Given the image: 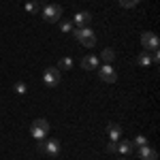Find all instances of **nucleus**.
Listing matches in <instances>:
<instances>
[{
  "instance_id": "aec40b11",
  "label": "nucleus",
  "mask_w": 160,
  "mask_h": 160,
  "mask_svg": "<svg viewBox=\"0 0 160 160\" xmlns=\"http://www.w3.org/2000/svg\"><path fill=\"white\" fill-rule=\"evenodd\" d=\"M15 92H17V94H26V83L24 81H17V83H15Z\"/></svg>"
},
{
  "instance_id": "4468645a",
  "label": "nucleus",
  "mask_w": 160,
  "mask_h": 160,
  "mask_svg": "<svg viewBox=\"0 0 160 160\" xmlns=\"http://www.w3.org/2000/svg\"><path fill=\"white\" fill-rule=\"evenodd\" d=\"M115 152H120V154H130V152H135V149H132V145H130V141H120Z\"/></svg>"
},
{
  "instance_id": "f03ea898",
  "label": "nucleus",
  "mask_w": 160,
  "mask_h": 160,
  "mask_svg": "<svg viewBox=\"0 0 160 160\" xmlns=\"http://www.w3.org/2000/svg\"><path fill=\"white\" fill-rule=\"evenodd\" d=\"M49 132V122L47 120H43V118H38L34 122L30 124V135L34 137V139H45Z\"/></svg>"
},
{
  "instance_id": "39448f33",
  "label": "nucleus",
  "mask_w": 160,
  "mask_h": 160,
  "mask_svg": "<svg viewBox=\"0 0 160 160\" xmlns=\"http://www.w3.org/2000/svg\"><path fill=\"white\" fill-rule=\"evenodd\" d=\"M98 77H100V81H105V83H115V81H118V75H115V71H113L111 64H102V66H100Z\"/></svg>"
},
{
  "instance_id": "f257e3e1",
  "label": "nucleus",
  "mask_w": 160,
  "mask_h": 160,
  "mask_svg": "<svg viewBox=\"0 0 160 160\" xmlns=\"http://www.w3.org/2000/svg\"><path fill=\"white\" fill-rule=\"evenodd\" d=\"M71 32H73V37L77 38L83 47H94V45H96V34H94L92 28L83 26V28H75V30H71Z\"/></svg>"
},
{
  "instance_id": "412c9836",
  "label": "nucleus",
  "mask_w": 160,
  "mask_h": 160,
  "mask_svg": "<svg viewBox=\"0 0 160 160\" xmlns=\"http://www.w3.org/2000/svg\"><path fill=\"white\" fill-rule=\"evenodd\" d=\"M115 149H118V141H111L107 145V152H115Z\"/></svg>"
},
{
  "instance_id": "4be33fe9",
  "label": "nucleus",
  "mask_w": 160,
  "mask_h": 160,
  "mask_svg": "<svg viewBox=\"0 0 160 160\" xmlns=\"http://www.w3.org/2000/svg\"><path fill=\"white\" fill-rule=\"evenodd\" d=\"M160 60V53H158V49H154L152 51V62H158Z\"/></svg>"
},
{
  "instance_id": "ddd939ff",
  "label": "nucleus",
  "mask_w": 160,
  "mask_h": 160,
  "mask_svg": "<svg viewBox=\"0 0 160 160\" xmlns=\"http://www.w3.org/2000/svg\"><path fill=\"white\" fill-rule=\"evenodd\" d=\"M137 62H139V66H152V56H149L148 51H143V53H139Z\"/></svg>"
},
{
  "instance_id": "9d476101",
  "label": "nucleus",
  "mask_w": 160,
  "mask_h": 160,
  "mask_svg": "<svg viewBox=\"0 0 160 160\" xmlns=\"http://www.w3.org/2000/svg\"><path fill=\"white\" fill-rule=\"evenodd\" d=\"M98 64H100V60L96 56H86V58H81V68H86V71H94Z\"/></svg>"
},
{
  "instance_id": "f8f14e48",
  "label": "nucleus",
  "mask_w": 160,
  "mask_h": 160,
  "mask_svg": "<svg viewBox=\"0 0 160 160\" xmlns=\"http://www.w3.org/2000/svg\"><path fill=\"white\" fill-rule=\"evenodd\" d=\"M100 60L105 62V64H111V62L115 60V51L109 49V47H107V49H102V53H100Z\"/></svg>"
},
{
  "instance_id": "a211bd4d",
  "label": "nucleus",
  "mask_w": 160,
  "mask_h": 160,
  "mask_svg": "<svg viewBox=\"0 0 160 160\" xmlns=\"http://www.w3.org/2000/svg\"><path fill=\"white\" fill-rule=\"evenodd\" d=\"M60 30H62V32H71V30H73V22L64 19V22L60 24Z\"/></svg>"
},
{
  "instance_id": "5701e85b",
  "label": "nucleus",
  "mask_w": 160,
  "mask_h": 160,
  "mask_svg": "<svg viewBox=\"0 0 160 160\" xmlns=\"http://www.w3.org/2000/svg\"><path fill=\"white\" fill-rule=\"evenodd\" d=\"M120 160H126V158H120Z\"/></svg>"
},
{
  "instance_id": "dca6fc26",
  "label": "nucleus",
  "mask_w": 160,
  "mask_h": 160,
  "mask_svg": "<svg viewBox=\"0 0 160 160\" xmlns=\"http://www.w3.org/2000/svg\"><path fill=\"white\" fill-rule=\"evenodd\" d=\"M141 0H120V7H124V9H132V7H137Z\"/></svg>"
},
{
  "instance_id": "1a4fd4ad",
  "label": "nucleus",
  "mask_w": 160,
  "mask_h": 160,
  "mask_svg": "<svg viewBox=\"0 0 160 160\" xmlns=\"http://www.w3.org/2000/svg\"><path fill=\"white\" fill-rule=\"evenodd\" d=\"M43 154H47V156H58V154H60V141H58V139H49V141H45V149H43Z\"/></svg>"
},
{
  "instance_id": "20e7f679",
  "label": "nucleus",
  "mask_w": 160,
  "mask_h": 160,
  "mask_svg": "<svg viewBox=\"0 0 160 160\" xmlns=\"http://www.w3.org/2000/svg\"><path fill=\"white\" fill-rule=\"evenodd\" d=\"M43 83L47 88H56L60 83V71L56 68V66H49V68H45V73H43Z\"/></svg>"
},
{
  "instance_id": "0eeeda50",
  "label": "nucleus",
  "mask_w": 160,
  "mask_h": 160,
  "mask_svg": "<svg viewBox=\"0 0 160 160\" xmlns=\"http://www.w3.org/2000/svg\"><path fill=\"white\" fill-rule=\"evenodd\" d=\"M90 22H92V13H88V11H79V13H75V17H73V24H77V28H83Z\"/></svg>"
},
{
  "instance_id": "7ed1b4c3",
  "label": "nucleus",
  "mask_w": 160,
  "mask_h": 160,
  "mask_svg": "<svg viewBox=\"0 0 160 160\" xmlns=\"http://www.w3.org/2000/svg\"><path fill=\"white\" fill-rule=\"evenodd\" d=\"M41 15H43V19H45V22H49V24H53V22H60V17H62V7H60V4H47V7L41 11Z\"/></svg>"
},
{
  "instance_id": "f3484780",
  "label": "nucleus",
  "mask_w": 160,
  "mask_h": 160,
  "mask_svg": "<svg viewBox=\"0 0 160 160\" xmlns=\"http://www.w3.org/2000/svg\"><path fill=\"white\" fill-rule=\"evenodd\" d=\"M26 11H28V13H37V11H38V2H37V0L26 2Z\"/></svg>"
},
{
  "instance_id": "423d86ee",
  "label": "nucleus",
  "mask_w": 160,
  "mask_h": 160,
  "mask_svg": "<svg viewBox=\"0 0 160 160\" xmlns=\"http://www.w3.org/2000/svg\"><path fill=\"white\" fill-rule=\"evenodd\" d=\"M141 45L145 47V51H154V49H158L160 41L154 32H143V34H141Z\"/></svg>"
},
{
  "instance_id": "6e6552de",
  "label": "nucleus",
  "mask_w": 160,
  "mask_h": 160,
  "mask_svg": "<svg viewBox=\"0 0 160 160\" xmlns=\"http://www.w3.org/2000/svg\"><path fill=\"white\" fill-rule=\"evenodd\" d=\"M137 152H139V158L141 160H158V152L154 148H149V145H143V148H139Z\"/></svg>"
},
{
  "instance_id": "2eb2a0df",
  "label": "nucleus",
  "mask_w": 160,
  "mask_h": 160,
  "mask_svg": "<svg viewBox=\"0 0 160 160\" xmlns=\"http://www.w3.org/2000/svg\"><path fill=\"white\" fill-rule=\"evenodd\" d=\"M130 145H132V149H139V148H143V145H148V139L143 135H139V137H135V141H130Z\"/></svg>"
},
{
  "instance_id": "6ab92c4d",
  "label": "nucleus",
  "mask_w": 160,
  "mask_h": 160,
  "mask_svg": "<svg viewBox=\"0 0 160 160\" xmlns=\"http://www.w3.org/2000/svg\"><path fill=\"white\" fill-rule=\"evenodd\" d=\"M60 66L64 68V71H68V68L73 66V60H71V58H62V60H60Z\"/></svg>"
},
{
  "instance_id": "9b49d317",
  "label": "nucleus",
  "mask_w": 160,
  "mask_h": 160,
  "mask_svg": "<svg viewBox=\"0 0 160 160\" xmlns=\"http://www.w3.org/2000/svg\"><path fill=\"white\" fill-rule=\"evenodd\" d=\"M107 132H109L111 141H118V139L122 137V128H120V124H109V126H107Z\"/></svg>"
}]
</instances>
